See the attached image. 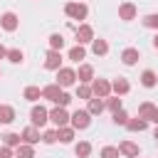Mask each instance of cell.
<instances>
[{
	"label": "cell",
	"mask_w": 158,
	"mask_h": 158,
	"mask_svg": "<svg viewBox=\"0 0 158 158\" xmlns=\"http://www.w3.org/2000/svg\"><path fill=\"white\" fill-rule=\"evenodd\" d=\"M148 121H151V123H156V126H158V109H156V111H153V114H151V118H148Z\"/></svg>",
	"instance_id": "39"
},
{
	"label": "cell",
	"mask_w": 158,
	"mask_h": 158,
	"mask_svg": "<svg viewBox=\"0 0 158 158\" xmlns=\"http://www.w3.org/2000/svg\"><path fill=\"white\" fill-rule=\"evenodd\" d=\"M57 141H59V133H57V128H47V131L42 133V143L52 146V143H57Z\"/></svg>",
	"instance_id": "31"
},
{
	"label": "cell",
	"mask_w": 158,
	"mask_h": 158,
	"mask_svg": "<svg viewBox=\"0 0 158 158\" xmlns=\"http://www.w3.org/2000/svg\"><path fill=\"white\" fill-rule=\"evenodd\" d=\"M57 84H59L62 89L74 86V84H77V69H72V67H62V69H57Z\"/></svg>",
	"instance_id": "2"
},
{
	"label": "cell",
	"mask_w": 158,
	"mask_h": 158,
	"mask_svg": "<svg viewBox=\"0 0 158 158\" xmlns=\"http://www.w3.org/2000/svg\"><path fill=\"white\" fill-rule=\"evenodd\" d=\"M62 86L54 81V84H47V86H42V99H47V101H52V104H57L59 101V96H62Z\"/></svg>",
	"instance_id": "10"
},
{
	"label": "cell",
	"mask_w": 158,
	"mask_h": 158,
	"mask_svg": "<svg viewBox=\"0 0 158 158\" xmlns=\"http://www.w3.org/2000/svg\"><path fill=\"white\" fill-rule=\"evenodd\" d=\"M136 15H138V10H136V5H133L131 0H126V2L118 5V20L131 22V20H136Z\"/></svg>",
	"instance_id": "7"
},
{
	"label": "cell",
	"mask_w": 158,
	"mask_h": 158,
	"mask_svg": "<svg viewBox=\"0 0 158 158\" xmlns=\"http://www.w3.org/2000/svg\"><path fill=\"white\" fill-rule=\"evenodd\" d=\"M22 143V133H12V131H7L5 136H2V146H10V148H17Z\"/></svg>",
	"instance_id": "24"
},
{
	"label": "cell",
	"mask_w": 158,
	"mask_h": 158,
	"mask_svg": "<svg viewBox=\"0 0 158 158\" xmlns=\"http://www.w3.org/2000/svg\"><path fill=\"white\" fill-rule=\"evenodd\" d=\"M74 153H77V158H89L91 156V143L89 141H79L74 146Z\"/></svg>",
	"instance_id": "28"
},
{
	"label": "cell",
	"mask_w": 158,
	"mask_h": 158,
	"mask_svg": "<svg viewBox=\"0 0 158 158\" xmlns=\"http://www.w3.org/2000/svg\"><path fill=\"white\" fill-rule=\"evenodd\" d=\"M12 121H15V109H12L10 104H0V123L7 126V123H12Z\"/></svg>",
	"instance_id": "20"
},
{
	"label": "cell",
	"mask_w": 158,
	"mask_h": 158,
	"mask_svg": "<svg viewBox=\"0 0 158 158\" xmlns=\"http://www.w3.org/2000/svg\"><path fill=\"white\" fill-rule=\"evenodd\" d=\"M138 59H141V52H138L136 47H126V49L121 52V62H123L126 67H133Z\"/></svg>",
	"instance_id": "15"
},
{
	"label": "cell",
	"mask_w": 158,
	"mask_h": 158,
	"mask_svg": "<svg viewBox=\"0 0 158 158\" xmlns=\"http://www.w3.org/2000/svg\"><path fill=\"white\" fill-rule=\"evenodd\" d=\"M153 136H156V138H158V126H156V133H153Z\"/></svg>",
	"instance_id": "42"
},
{
	"label": "cell",
	"mask_w": 158,
	"mask_h": 158,
	"mask_svg": "<svg viewBox=\"0 0 158 158\" xmlns=\"http://www.w3.org/2000/svg\"><path fill=\"white\" fill-rule=\"evenodd\" d=\"M118 151H121V156H126V158H138V156H141V148H138L133 141H121V143H118Z\"/></svg>",
	"instance_id": "14"
},
{
	"label": "cell",
	"mask_w": 158,
	"mask_h": 158,
	"mask_svg": "<svg viewBox=\"0 0 158 158\" xmlns=\"http://www.w3.org/2000/svg\"><path fill=\"white\" fill-rule=\"evenodd\" d=\"M67 57H69L72 62H77V64H79V62L86 57V49H84V44H74V47L69 49V54H67Z\"/></svg>",
	"instance_id": "25"
},
{
	"label": "cell",
	"mask_w": 158,
	"mask_h": 158,
	"mask_svg": "<svg viewBox=\"0 0 158 158\" xmlns=\"http://www.w3.org/2000/svg\"><path fill=\"white\" fill-rule=\"evenodd\" d=\"M91 52H94L96 57H104V54H109V42H106V40H101V37H99V40L94 37V42H91Z\"/></svg>",
	"instance_id": "21"
},
{
	"label": "cell",
	"mask_w": 158,
	"mask_h": 158,
	"mask_svg": "<svg viewBox=\"0 0 158 158\" xmlns=\"http://www.w3.org/2000/svg\"><path fill=\"white\" fill-rule=\"evenodd\" d=\"M64 15L69 17V20H86V15H89V7H86V2H67L64 5Z\"/></svg>",
	"instance_id": "1"
},
{
	"label": "cell",
	"mask_w": 158,
	"mask_h": 158,
	"mask_svg": "<svg viewBox=\"0 0 158 158\" xmlns=\"http://www.w3.org/2000/svg\"><path fill=\"white\" fill-rule=\"evenodd\" d=\"M126 128H128V131H146V128H148V121L141 118V116H136V118H128Z\"/></svg>",
	"instance_id": "27"
},
{
	"label": "cell",
	"mask_w": 158,
	"mask_h": 158,
	"mask_svg": "<svg viewBox=\"0 0 158 158\" xmlns=\"http://www.w3.org/2000/svg\"><path fill=\"white\" fill-rule=\"evenodd\" d=\"M40 141H42V136H40V128L30 123V126L22 131V143H32V146H35V143H40Z\"/></svg>",
	"instance_id": "16"
},
{
	"label": "cell",
	"mask_w": 158,
	"mask_h": 158,
	"mask_svg": "<svg viewBox=\"0 0 158 158\" xmlns=\"http://www.w3.org/2000/svg\"><path fill=\"white\" fill-rule=\"evenodd\" d=\"M91 91H94V96H99V99H106V96L114 94V91H111V81H109V79H96V77H94V81H91Z\"/></svg>",
	"instance_id": "6"
},
{
	"label": "cell",
	"mask_w": 158,
	"mask_h": 158,
	"mask_svg": "<svg viewBox=\"0 0 158 158\" xmlns=\"http://www.w3.org/2000/svg\"><path fill=\"white\" fill-rule=\"evenodd\" d=\"M7 59H10L12 64H22V62H25V52H22V49H7Z\"/></svg>",
	"instance_id": "33"
},
{
	"label": "cell",
	"mask_w": 158,
	"mask_h": 158,
	"mask_svg": "<svg viewBox=\"0 0 158 158\" xmlns=\"http://www.w3.org/2000/svg\"><path fill=\"white\" fill-rule=\"evenodd\" d=\"M94 96V91H91V84H77V99H84V101H89Z\"/></svg>",
	"instance_id": "30"
},
{
	"label": "cell",
	"mask_w": 158,
	"mask_h": 158,
	"mask_svg": "<svg viewBox=\"0 0 158 158\" xmlns=\"http://www.w3.org/2000/svg\"><path fill=\"white\" fill-rule=\"evenodd\" d=\"M141 84H143L146 89H153V86L158 84V74H156L153 69H143V72H141Z\"/></svg>",
	"instance_id": "19"
},
{
	"label": "cell",
	"mask_w": 158,
	"mask_h": 158,
	"mask_svg": "<svg viewBox=\"0 0 158 158\" xmlns=\"http://www.w3.org/2000/svg\"><path fill=\"white\" fill-rule=\"evenodd\" d=\"M156 109H158V106H156V104H153V101H143V104H141V106H138V116H141V118H146V121H148V118H151V114H153V111H156ZM148 123H151V121H148Z\"/></svg>",
	"instance_id": "26"
},
{
	"label": "cell",
	"mask_w": 158,
	"mask_h": 158,
	"mask_svg": "<svg viewBox=\"0 0 158 158\" xmlns=\"http://www.w3.org/2000/svg\"><path fill=\"white\" fill-rule=\"evenodd\" d=\"M0 77H2V69H0Z\"/></svg>",
	"instance_id": "43"
},
{
	"label": "cell",
	"mask_w": 158,
	"mask_h": 158,
	"mask_svg": "<svg viewBox=\"0 0 158 158\" xmlns=\"http://www.w3.org/2000/svg\"><path fill=\"white\" fill-rule=\"evenodd\" d=\"M94 42V30L91 25H79L77 27V44H91Z\"/></svg>",
	"instance_id": "11"
},
{
	"label": "cell",
	"mask_w": 158,
	"mask_h": 158,
	"mask_svg": "<svg viewBox=\"0 0 158 158\" xmlns=\"http://www.w3.org/2000/svg\"><path fill=\"white\" fill-rule=\"evenodd\" d=\"M141 22H143V27H148V30H156V32H158V12H151V15H146Z\"/></svg>",
	"instance_id": "32"
},
{
	"label": "cell",
	"mask_w": 158,
	"mask_h": 158,
	"mask_svg": "<svg viewBox=\"0 0 158 158\" xmlns=\"http://www.w3.org/2000/svg\"><path fill=\"white\" fill-rule=\"evenodd\" d=\"M47 121H49V111L42 104H35L32 111H30V123L37 126V128H42V126H47Z\"/></svg>",
	"instance_id": "3"
},
{
	"label": "cell",
	"mask_w": 158,
	"mask_h": 158,
	"mask_svg": "<svg viewBox=\"0 0 158 158\" xmlns=\"http://www.w3.org/2000/svg\"><path fill=\"white\" fill-rule=\"evenodd\" d=\"M62 47H64V35L62 32H52L49 35V49H59L62 52Z\"/></svg>",
	"instance_id": "29"
},
{
	"label": "cell",
	"mask_w": 158,
	"mask_h": 158,
	"mask_svg": "<svg viewBox=\"0 0 158 158\" xmlns=\"http://www.w3.org/2000/svg\"><path fill=\"white\" fill-rule=\"evenodd\" d=\"M72 104V94H67V91H62V96H59V101H57V106H69Z\"/></svg>",
	"instance_id": "38"
},
{
	"label": "cell",
	"mask_w": 158,
	"mask_h": 158,
	"mask_svg": "<svg viewBox=\"0 0 158 158\" xmlns=\"http://www.w3.org/2000/svg\"><path fill=\"white\" fill-rule=\"evenodd\" d=\"M128 118H131V116H128L123 109L114 111V123H116V126H126V123H128Z\"/></svg>",
	"instance_id": "36"
},
{
	"label": "cell",
	"mask_w": 158,
	"mask_h": 158,
	"mask_svg": "<svg viewBox=\"0 0 158 158\" xmlns=\"http://www.w3.org/2000/svg\"><path fill=\"white\" fill-rule=\"evenodd\" d=\"M15 158H35V146L32 143H20L15 148Z\"/></svg>",
	"instance_id": "22"
},
{
	"label": "cell",
	"mask_w": 158,
	"mask_h": 158,
	"mask_svg": "<svg viewBox=\"0 0 158 158\" xmlns=\"http://www.w3.org/2000/svg\"><path fill=\"white\" fill-rule=\"evenodd\" d=\"M57 133H59V143H72V141H74L77 128H74L72 123H67V126H59V128H57Z\"/></svg>",
	"instance_id": "18"
},
{
	"label": "cell",
	"mask_w": 158,
	"mask_h": 158,
	"mask_svg": "<svg viewBox=\"0 0 158 158\" xmlns=\"http://www.w3.org/2000/svg\"><path fill=\"white\" fill-rule=\"evenodd\" d=\"M0 27H2L5 32H15V30L20 27V17H17L15 12H2V15H0Z\"/></svg>",
	"instance_id": "8"
},
{
	"label": "cell",
	"mask_w": 158,
	"mask_h": 158,
	"mask_svg": "<svg viewBox=\"0 0 158 158\" xmlns=\"http://www.w3.org/2000/svg\"><path fill=\"white\" fill-rule=\"evenodd\" d=\"M104 109H106V99L91 96V99L86 101V111H89L91 116H101V114H104Z\"/></svg>",
	"instance_id": "12"
},
{
	"label": "cell",
	"mask_w": 158,
	"mask_h": 158,
	"mask_svg": "<svg viewBox=\"0 0 158 158\" xmlns=\"http://www.w3.org/2000/svg\"><path fill=\"white\" fill-rule=\"evenodd\" d=\"M0 158H15V148H10V146H0Z\"/></svg>",
	"instance_id": "37"
},
{
	"label": "cell",
	"mask_w": 158,
	"mask_h": 158,
	"mask_svg": "<svg viewBox=\"0 0 158 158\" xmlns=\"http://www.w3.org/2000/svg\"><path fill=\"white\" fill-rule=\"evenodd\" d=\"M111 91H114L116 96H123V94H128V91H131V84H128V79H123V77L114 79V81H111Z\"/></svg>",
	"instance_id": "17"
},
{
	"label": "cell",
	"mask_w": 158,
	"mask_h": 158,
	"mask_svg": "<svg viewBox=\"0 0 158 158\" xmlns=\"http://www.w3.org/2000/svg\"><path fill=\"white\" fill-rule=\"evenodd\" d=\"M22 96H25L27 101H32V104H37V101L42 99V89H40V86H25V91H22Z\"/></svg>",
	"instance_id": "23"
},
{
	"label": "cell",
	"mask_w": 158,
	"mask_h": 158,
	"mask_svg": "<svg viewBox=\"0 0 158 158\" xmlns=\"http://www.w3.org/2000/svg\"><path fill=\"white\" fill-rule=\"evenodd\" d=\"M106 109L114 114V111L123 109V104H121V99H118V96H106Z\"/></svg>",
	"instance_id": "35"
},
{
	"label": "cell",
	"mask_w": 158,
	"mask_h": 158,
	"mask_svg": "<svg viewBox=\"0 0 158 158\" xmlns=\"http://www.w3.org/2000/svg\"><path fill=\"white\" fill-rule=\"evenodd\" d=\"M77 131H84V128H89L91 126V114L86 111V109H77L74 114H72V121H69Z\"/></svg>",
	"instance_id": "5"
},
{
	"label": "cell",
	"mask_w": 158,
	"mask_h": 158,
	"mask_svg": "<svg viewBox=\"0 0 158 158\" xmlns=\"http://www.w3.org/2000/svg\"><path fill=\"white\" fill-rule=\"evenodd\" d=\"M77 79H79V84H91L94 81V67L91 64H79Z\"/></svg>",
	"instance_id": "13"
},
{
	"label": "cell",
	"mask_w": 158,
	"mask_h": 158,
	"mask_svg": "<svg viewBox=\"0 0 158 158\" xmlns=\"http://www.w3.org/2000/svg\"><path fill=\"white\" fill-rule=\"evenodd\" d=\"M153 47H156V49H158V32H156V35H153Z\"/></svg>",
	"instance_id": "41"
},
{
	"label": "cell",
	"mask_w": 158,
	"mask_h": 158,
	"mask_svg": "<svg viewBox=\"0 0 158 158\" xmlns=\"http://www.w3.org/2000/svg\"><path fill=\"white\" fill-rule=\"evenodd\" d=\"M49 121L54 123V128H59V126H67L72 121V114L67 111V106H57L54 104V109L49 111Z\"/></svg>",
	"instance_id": "4"
},
{
	"label": "cell",
	"mask_w": 158,
	"mask_h": 158,
	"mask_svg": "<svg viewBox=\"0 0 158 158\" xmlns=\"http://www.w3.org/2000/svg\"><path fill=\"white\" fill-rule=\"evenodd\" d=\"M118 156H121V151L116 146H104L101 153H99V158H118Z\"/></svg>",
	"instance_id": "34"
},
{
	"label": "cell",
	"mask_w": 158,
	"mask_h": 158,
	"mask_svg": "<svg viewBox=\"0 0 158 158\" xmlns=\"http://www.w3.org/2000/svg\"><path fill=\"white\" fill-rule=\"evenodd\" d=\"M0 59H7V49H5L2 44H0Z\"/></svg>",
	"instance_id": "40"
},
{
	"label": "cell",
	"mask_w": 158,
	"mask_h": 158,
	"mask_svg": "<svg viewBox=\"0 0 158 158\" xmlns=\"http://www.w3.org/2000/svg\"><path fill=\"white\" fill-rule=\"evenodd\" d=\"M44 69H49V72L62 69V52H59V49H49V52H47V57H44Z\"/></svg>",
	"instance_id": "9"
}]
</instances>
